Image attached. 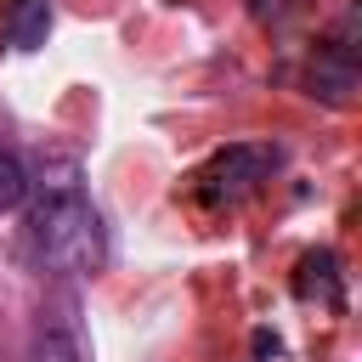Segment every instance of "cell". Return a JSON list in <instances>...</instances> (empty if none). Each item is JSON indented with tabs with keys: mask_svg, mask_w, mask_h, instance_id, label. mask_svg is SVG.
I'll list each match as a JSON object with an SVG mask.
<instances>
[{
	"mask_svg": "<svg viewBox=\"0 0 362 362\" xmlns=\"http://www.w3.org/2000/svg\"><path fill=\"white\" fill-rule=\"evenodd\" d=\"M28 249L45 272H96L107 255V232L96 204L79 187H51L28 215Z\"/></svg>",
	"mask_w": 362,
	"mask_h": 362,
	"instance_id": "6da1fadb",
	"label": "cell"
},
{
	"mask_svg": "<svg viewBox=\"0 0 362 362\" xmlns=\"http://www.w3.org/2000/svg\"><path fill=\"white\" fill-rule=\"evenodd\" d=\"M272 170H277V147L238 141V147L215 153V158L198 170V198H204V204H238V198H243V192H255Z\"/></svg>",
	"mask_w": 362,
	"mask_h": 362,
	"instance_id": "7a4b0ae2",
	"label": "cell"
},
{
	"mask_svg": "<svg viewBox=\"0 0 362 362\" xmlns=\"http://www.w3.org/2000/svg\"><path fill=\"white\" fill-rule=\"evenodd\" d=\"M305 90L322 96V102H334V107L351 102V90H356V45H351V28L317 45V57L305 68Z\"/></svg>",
	"mask_w": 362,
	"mask_h": 362,
	"instance_id": "3957f363",
	"label": "cell"
},
{
	"mask_svg": "<svg viewBox=\"0 0 362 362\" xmlns=\"http://www.w3.org/2000/svg\"><path fill=\"white\" fill-rule=\"evenodd\" d=\"M294 294L300 300H322V305H345V294H339V260L328 255V249H311V255H300V272H294Z\"/></svg>",
	"mask_w": 362,
	"mask_h": 362,
	"instance_id": "277c9868",
	"label": "cell"
},
{
	"mask_svg": "<svg viewBox=\"0 0 362 362\" xmlns=\"http://www.w3.org/2000/svg\"><path fill=\"white\" fill-rule=\"evenodd\" d=\"M45 28H51V6H45V0H17L11 17H6V40H11L17 51H34V45L45 40Z\"/></svg>",
	"mask_w": 362,
	"mask_h": 362,
	"instance_id": "5b68a950",
	"label": "cell"
},
{
	"mask_svg": "<svg viewBox=\"0 0 362 362\" xmlns=\"http://www.w3.org/2000/svg\"><path fill=\"white\" fill-rule=\"evenodd\" d=\"M23 198H28V170H23V158H17V153H6V147H0V215H11Z\"/></svg>",
	"mask_w": 362,
	"mask_h": 362,
	"instance_id": "8992f818",
	"label": "cell"
},
{
	"mask_svg": "<svg viewBox=\"0 0 362 362\" xmlns=\"http://www.w3.org/2000/svg\"><path fill=\"white\" fill-rule=\"evenodd\" d=\"M28 362H85V351H79V339L68 328H45L34 339V351H28Z\"/></svg>",
	"mask_w": 362,
	"mask_h": 362,
	"instance_id": "52a82bcc",
	"label": "cell"
},
{
	"mask_svg": "<svg viewBox=\"0 0 362 362\" xmlns=\"http://www.w3.org/2000/svg\"><path fill=\"white\" fill-rule=\"evenodd\" d=\"M288 6H294V0H249V11H255L260 23H272V17H283Z\"/></svg>",
	"mask_w": 362,
	"mask_h": 362,
	"instance_id": "ba28073f",
	"label": "cell"
}]
</instances>
